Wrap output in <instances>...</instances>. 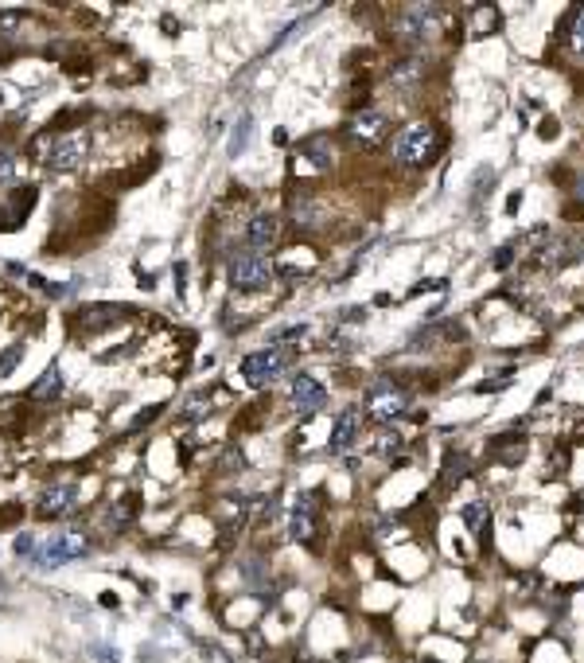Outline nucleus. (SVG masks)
<instances>
[{
    "label": "nucleus",
    "mask_w": 584,
    "mask_h": 663,
    "mask_svg": "<svg viewBox=\"0 0 584 663\" xmlns=\"http://www.w3.org/2000/svg\"><path fill=\"white\" fill-rule=\"evenodd\" d=\"M20 355H23V348H20V343H12V348H8L5 355H0V378H5V375H12V371H16Z\"/></svg>",
    "instance_id": "nucleus-24"
},
{
    "label": "nucleus",
    "mask_w": 584,
    "mask_h": 663,
    "mask_svg": "<svg viewBox=\"0 0 584 663\" xmlns=\"http://www.w3.org/2000/svg\"><path fill=\"white\" fill-rule=\"evenodd\" d=\"M421 79H425V59H417V55L397 59V63L390 67V82H394L402 94H413L417 86H421Z\"/></svg>",
    "instance_id": "nucleus-16"
},
{
    "label": "nucleus",
    "mask_w": 584,
    "mask_h": 663,
    "mask_svg": "<svg viewBox=\"0 0 584 663\" xmlns=\"http://www.w3.org/2000/svg\"><path fill=\"white\" fill-rule=\"evenodd\" d=\"M35 153L43 156L47 164L55 172H74L86 164V156H90V133H63V137H40L35 141Z\"/></svg>",
    "instance_id": "nucleus-2"
},
{
    "label": "nucleus",
    "mask_w": 584,
    "mask_h": 663,
    "mask_svg": "<svg viewBox=\"0 0 584 663\" xmlns=\"http://www.w3.org/2000/svg\"><path fill=\"white\" fill-rule=\"evenodd\" d=\"M218 464H222V472H242V453L238 449H227Z\"/></svg>",
    "instance_id": "nucleus-27"
},
{
    "label": "nucleus",
    "mask_w": 584,
    "mask_h": 663,
    "mask_svg": "<svg viewBox=\"0 0 584 663\" xmlns=\"http://www.w3.org/2000/svg\"><path fill=\"white\" fill-rule=\"evenodd\" d=\"M402 445H405L402 434H394V429H382L378 441H375V457H394V453L402 449Z\"/></svg>",
    "instance_id": "nucleus-23"
},
{
    "label": "nucleus",
    "mask_w": 584,
    "mask_h": 663,
    "mask_svg": "<svg viewBox=\"0 0 584 663\" xmlns=\"http://www.w3.org/2000/svg\"><path fill=\"white\" fill-rule=\"evenodd\" d=\"M28 28H32L28 12H0V40L16 43V40H23V32Z\"/></svg>",
    "instance_id": "nucleus-20"
},
{
    "label": "nucleus",
    "mask_w": 584,
    "mask_h": 663,
    "mask_svg": "<svg viewBox=\"0 0 584 663\" xmlns=\"http://www.w3.org/2000/svg\"><path fill=\"white\" fill-rule=\"evenodd\" d=\"M12 172H16V156H12V149H0V183H8Z\"/></svg>",
    "instance_id": "nucleus-26"
},
{
    "label": "nucleus",
    "mask_w": 584,
    "mask_h": 663,
    "mask_svg": "<svg viewBox=\"0 0 584 663\" xmlns=\"http://www.w3.org/2000/svg\"><path fill=\"white\" fill-rule=\"evenodd\" d=\"M281 238V219L277 215H254L250 223H246V250L254 254H265L277 247Z\"/></svg>",
    "instance_id": "nucleus-12"
},
{
    "label": "nucleus",
    "mask_w": 584,
    "mask_h": 663,
    "mask_svg": "<svg viewBox=\"0 0 584 663\" xmlns=\"http://www.w3.org/2000/svg\"><path fill=\"white\" fill-rule=\"evenodd\" d=\"M316 527H320V503H316V496H308V492H304L301 500H296V508H292L289 535L296 538V543H312Z\"/></svg>",
    "instance_id": "nucleus-13"
},
{
    "label": "nucleus",
    "mask_w": 584,
    "mask_h": 663,
    "mask_svg": "<svg viewBox=\"0 0 584 663\" xmlns=\"http://www.w3.org/2000/svg\"><path fill=\"white\" fill-rule=\"evenodd\" d=\"M491 262H495V269H506V266L514 262V247H503V250H495V257H491Z\"/></svg>",
    "instance_id": "nucleus-28"
},
{
    "label": "nucleus",
    "mask_w": 584,
    "mask_h": 663,
    "mask_svg": "<svg viewBox=\"0 0 584 663\" xmlns=\"http://www.w3.org/2000/svg\"><path fill=\"white\" fill-rule=\"evenodd\" d=\"M386 129H390V121L382 109H358L351 117V126H347V137L355 145H363V149H375L378 141H386Z\"/></svg>",
    "instance_id": "nucleus-8"
},
{
    "label": "nucleus",
    "mask_w": 584,
    "mask_h": 663,
    "mask_svg": "<svg viewBox=\"0 0 584 663\" xmlns=\"http://www.w3.org/2000/svg\"><path fill=\"white\" fill-rule=\"evenodd\" d=\"M35 200H40V191H35V188H12L5 200H0V230L23 227V219H28Z\"/></svg>",
    "instance_id": "nucleus-10"
},
{
    "label": "nucleus",
    "mask_w": 584,
    "mask_h": 663,
    "mask_svg": "<svg viewBox=\"0 0 584 663\" xmlns=\"http://www.w3.org/2000/svg\"><path fill=\"white\" fill-rule=\"evenodd\" d=\"M569 35H573V51H577V59L584 63V8L577 12V20H573V32H569Z\"/></svg>",
    "instance_id": "nucleus-25"
},
{
    "label": "nucleus",
    "mask_w": 584,
    "mask_h": 663,
    "mask_svg": "<svg viewBox=\"0 0 584 663\" xmlns=\"http://www.w3.org/2000/svg\"><path fill=\"white\" fill-rule=\"evenodd\" d=\"M331 141L328 137H312L301 145V153H296V172H312V176H320V172L331 168Z\"/></svg>",
    "instance_id": "nucleus-15"
},
{
    "label": "nucleus",
    "mask_w": 584,
    "mask_h": 663,
    "mask_svg": "<svg viewBox=\"0 0 584 663\" xmlns=\"http://www.w3.org/2000/svg\"><path fill=\"white\" fill-rule=\"evenodd\" d=\"M358 441V410L347 406L339 417H335V429H331V453H347Z\"/></svg>",
    "instance_id": "nucleus-17"
},
{
    "label": "nucleus",
    "mask_w": 584,
    "mask_h": 663,
    "mask_svg": "<svg viewBox=\"0 0 584 663\" xmlns=\"http://www.w3.org/2000/svg\"><path fill=\"white\" fill-rule=\"evenodd\" d=\"M409 410V395L397 383H390V378H378L375 387H370L366 395V414L375 417V422H397V417H405Z\"/></svg>",
    "instance_id": "nucleus-6"
},
{
    "label": "nucleus",
    "mask_w": 584,
    "mask_h": 663,
    "mask_svg": "<svg viewBox=\"0 0 584 663\" xmlns=\"http://www.w3.org/2000/svg\"><path fill=\"white\" fill-rule=\"evenodd\" d=\"M289 348H265V351H254L242 360V378L246 387H269L273 378H281L289 371Z\"/></svg>",
    "instance_id": "nucleus-5"
},
{
    "label": "nucleus",
    "mask_w": 584,
    "mask_h": 663,
    "mask_svg": "<svg viewBox=\"0 0 584 663\" xmlns=\"http://www.w3.org/2000/svg\"><path fill=\"white\" fill-rule=\"evenodd\" d=\"M487 515H491V511H487V503H483V500H471L468 508H464V527H468V531L479 538L483 546H491V535H487V531H491V527H487Z\"/></svg>",
    "instance_id": "nucleus-19"
},
{
    "label": "nucleus",
    "mask_w": 584,
    "mask_h": 663,
    "mask_svg": "<svg viewBox=\"0 0 584 663\" xmlns=\"http://www.w3.org/2000/svg\"><path fill=\"white\" fill-rule=\"evenodd\" d=\"M292 406L301 414H320L328 406V390L316 375H296L292 378Z\"/></svg>",
    "instance_id": "nucleus-11"
},
{
    "label": "nucleus",
    "mask_w": 584,
    "mask_h": 663,
    "mask_svg": "<svg viewBox=\"0 0 584 663\" xmlns=\"http://www.w3.org/2000/svg\"><path fill=\"white\" fill-rule=\"evenodd\" d=\"M227 277H230V285L238 289V293H261V289H269V285H273V266H269V257H265V254L242 250V254H234V257H230Z\"/></svg>",
    "instance_id": "nucleus-4"
},
{
    "label": "nucleus",
    "mask_w": 584,
    "mask_h": 663,
    "mask_svg": "<svg viewBox=\"0 0 584 663\" xmlns=\"http://www.w3.org/2000/svg\"><path fill=\"white\" fill-rule=\"evenodd\" d=\"M440 28V8L437 5H409L402 12V35L409 43H429Z\"/></svg>",
    "instance_id": "nucleus-7"
},
{
    "label": "nucleus",
    "mask_w": 584,
    "mask_h": 663,
    "mask_svg": "<svg viewBox=\"0 0 584 663\" xmlns=\"http://www.w3.org/2000/svg\"><path fill=\"white\" fill-rule=\"evenodd\" d=\"M390 153H394V164H402V168H425L440 153V133L432 121H413V126H405L394 137Z\"/></svg>",
    "instance_id": "nucleus-1"
},
{
    "label": "nucleus",
    "mask_w": 584,
    "mask_h": 663,
    "mask_svg": "<svg viewBox=\"0 0 584 663\" xmlns=\"http://www.w3.org/2000/svg\"><path fill=\"white\" fill-rule=\"evenodd\" d=\"M133 519H136V496L129 492V496H117V503H114V527L117 531H125V527H133Z\"/></svg>",
    "instance_id": "nucleus-22"
},
{
    "label": "nucleus",
    "mask_w": 584,
    "mask_h": 663,
    "mask_svg": "<svg viewBox=\"0 0 584 663\" xmlns=\"http://www.w3.org/2000/svg\"><path fill=\"white\" fill-rule=\"evenodd\" d=\"M471 472V464H468V457L464 453H449V457H444V476H440V488L444 492H452V488L464 481V476Z\"/></svg>",
    "instance_id": "nucleus-21"
},
{
    "label": "nucleus",
    "mask_w": 584,
    "mask_h": 663,
    "mask_svg": "<svg viewBox=\"0 0 584 663\" xmlns=\"http://www.w3.org/2000/svg\"><path fill=\"white\" fill-rule=\"evenodd\" d=\"M129 313L133 309H125V304H86V309H79V324L86 332H106L121 321H129Z\"/></svg>",
    "instance_id": "nucleus-14"
},
{
    "label": "nucleus",
    "mask_w": 584,
    "mask_h": 663,
    "mask_svg": "<svg viewBox=\"0 0 584 663\" xmlns=\"http://www.w3.org/2000/svg\"><path fill=\"white\" fill-rule=\"evenodd\" d=\"M74 508H79V488H74L70 481H59L40 496L35 515H40V519H63V515H70Z\"/></svg>",
    "instance_id": "nucleus-9"
},
{
    "label": "nucleus",
    "mask_w": 584,
    "mask_h": 663,
    "mask_svg": "<svg viewBox=\"0 0 584 663\" xmlns=\"http://www.w3.org/2000/svg\"><path fill=\"white\" fill-rule=\"evenodd\" d=\"M90 555V538L79 527H63V531H55L47 543L35 550V566L40 570H55V566H67V562H79Z\"/></svg>",
    "instance_id": "nucleus-3"
},
{
    "label": "nucleus",
    "mask_w": 584,
    "mask_h": 663,
    "mask_svg": "<svg viewBox=\"0 0 584 663\" xmlns=\"http://www.w3.org/2000/svg\"><path fill=\"white\" fill-rule=\"evenodd\" d=\"M59 395H63V371H59V363H51V367H47V371L32 383L28 398H35V402H51V398H59Z\"/></svg>",
    "instance_id": "nucleus-18"
}]
</instances>
